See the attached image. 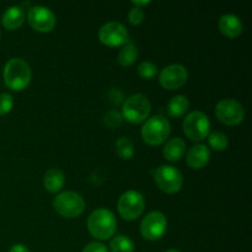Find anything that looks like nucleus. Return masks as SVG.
I'll return each mask as SVG.
<instances>
[{
    "label": "nucleus",
    "mask_w": 252,
    "mask_h": 252,
    "mask_svg": "<svg viewBox=\"0 0 252 252\" xmlns=\"http://www.w3.org/2000/svg\"><path fill=\"white\" fill-rule=\"evenodd\" d=\"M53 207L64 218H76L85 209V201L76 192L65 191L54 198Z\"/></svg>",
    "instance_id": "39448f33"
},
{
    "label": "nucleus",
    "mask_w": 252,
    "mask_h": 252,
    "mask_svg": "<svg viewBox=\"0 0 252 252\" xmlns=\"http://www.w3.org/2000/svg\"><path fill=\"white\" fill-rule=\"evenodd\" d=\"M138 58V49L133 42L128 41L118 53V63L123 66H130Z\"/></svg>",
    "instance_id": "aec40b11"
},
{
    "label": "nucleus",
    "mask_w": 252,
    "mask_h": 252,
    "mask_svg": "<svg viewBox=\"0 0 252 252\" xmlns=\"http://www.w3.org/2000/svg\"><path fill=\"white\" fill-rule=\"evenodd\" d=\"M83 252H108L107 248L101 243H90L84 248Z\"/></svg>",
    "instance_id": "cd10ccee"
},
{
    "label": "nucleus",
    "mask_w": 252,
    "mask_h": 252,
    "mask_svg": "<svg viewBox=\"0 0 252 252\" xmlns=\"http://www.w3.org/2000/svg\"><path fill=\"white\" fill-rule=\"evenodd\" d=\"M9 252H31L29 250V248L25 245H22V244H15V245L11 246V249H10Z\"/></svg>",
    "instance_id": "c85d7f7f"
},
{
    "label": "nucleus",
    "mask_w": 252,
    "mask_h": 252,
    "mask_svg": "<svg viewBox=\"0 0 252 252\" xmlns=\"http://www.w3.org/2000/svg\"><path fill=\"white\" fill-rule=\"evenodd\" d=\"M98 39L101 43L108 47L125 46L129 41V34H128L125 25H122L121 22L111 21L100 27Z\"/></svg>",
    "instance_id": "9d476101"
},
{
    "label": "nucleus",
    "mask_w": 252,
    "mask_h": 252,
    "mask_svg": "<svg viewBox=\"0 0 252 252\" xmlns=\"http://www.w3.org/2000/svg\"><path fill=\"white\" fill-rule=\"evenodd\" d=\"M182 127L189 139L193 142H201L209 135L211 122L206 113L201 111H193L186 116Z\"/></svg>",
    "instance_id": "423d86ee"
},
{
    "label": "nucleus",
    "mask_w": 252,
    "mask_h": 252,
    "mask_svg": "<svg viewBox=\"0 0 252 252\" xmlns=\"http://www.w3.org/2000/svg\"><path fill=\"white\" fill-rule=\"evenodd\" d=\"M155 184L165 193H176L181 189L184 184V177L181 172L170 165H161L154 172Z\"/></svg>",
    "instance_id": "6e6552de"
},
{
    "label": "nucleus",
    "mask_w": 252,
    "mask_h": 252,
    "mask_svg": "<svg viewBox=\"0 0 252 252\" xmlns=\"http://www.w3.org/2000/svg\"><path fill=\"white\" fill-rule=\"evenodd\" d=\"M122 115L120 112H117V111H108L105 115L103 121H105V125L107 127L117 128L121 125V122H122Z\"/></svg>",
    "instance_id": "393cba45"
},
{
    "label": "nucleus",
    "mask_w": 252,
    "mask_h": 252,
    "mask_svg": "<svg viewBox=\"0 0 252 252\" xmlns=\"http://www.w3.org/2000/svg\"><path fill=\"white\" fill-rule=\"evenodd\" d=\"M148 4H150V1H133L134 7H139V9H142V6H145Z\"/></svg>",
    "instance_id": "c756f323"
},
{
    "label": "nucleus",
    "mask_w": 252,
    "mask_h": 252,
    "mask_svg": "<svg viewBox=\"0 0 252 252\" xmlns=\"http://www.w3.org/2000/svg\"><path fill=\"white\" fill-rule=\"evenodd\" d=\"M166 252H180V251H177V250H167Z\"/></svg>",
    "instance_id": "7c9ffc66"
},
{
    "label": "nucleus",
    "mask_w": 252,
    "mask_h": 252,
    "mask_svg": "<svg viewBox=\"0 0 252 252\" xmlns=\"http://www.w3.org/2000/svg\"><path fill=\"white\" fill-rule=\"evenodd\" d=\"M150 111H152V105L147 96L142 94H135V95L129 96L123 103L122 117L128 122L138 125L148 120Z\"/></svg>",
    "instance_id": "20e7f679"
},
{
    "label": "nucleus",
    "mask_w": 252,
    "mask_h": 252,
    "mask_svg": "<svg viewBox=\"0 0 252 252\" xmlns=\"http://www.w3.org/2000/svg\"><path fill=\"white\" fill-rule=\"evenodd\" d=\"M208 143L209 145H211L212 149L217 150V152H223V150H225L229 145L228 137H226L223 132L209 133Z\"/></svg>",
    "instance_id": "5701e85b"
},
{
    "label": "nucleus",
    "mask_w": 252,
    "mask_h": 252,
    "mask_svg": "<svg viewBox=\"0 0 252 252\" xmlns=\"http://www.w3.org/2000/svg\"><path fill=\"white\" fill-rule=\"evenodd\" d=\"M166 228V217L161 212H152L143 218L140 223V234L147 240L155 241L165 235Z\"/></svg>",
    "instance_id": "1a4fd4ad"
},
{
    "label": "nucleus",
    "mask_w": 252,
    "mask_h": 252,
    "mask_svg": "<svg viewBox=\"0 0 252 252\" xmlns=\"http://www.w3.org/2000/svg\"><path fill=\"white\" fill-rule=\"evenodd\" d=\"M138 74L140 78L149 80L158 74V66L152 62H142L138 66Z\"/></svg>",
    "instance_id": "b1692460"
},
{
    "label": "nucleus",
    "mask_w": 252,
    "mask_h": 252,
    "mask_svg": "<svg viewBox=\"0 0 252 252\" xmlns=\"http://www.w3.org/2000/svg\"><path fill=\"white\" fill-rule=\"evenodd\" d=\"M216 115L221 123L226 126H236L241 123L245 117V110L238 101L225 98L217 103Z\"/></svg>",
    "instance_id": "9b49d317"
},
{
    "label": "nucleus",
    "mask_w": 252,
    "mask_h": 252,
    "mask_svg": "<svg viewBox=\"0 0 252 252\" xmlns=\"http://www.w3.org/2000/svg\"><path fill=\"white\" fill-rule=\"evenodd\" d=\"M14 98L10 94H0V116H4L11 111Z\"/></svg>",
    "instance_id": "a878e982"
},
{
    "label": "nucleus",
    "mask_w": 252,
    "mask_h": 252,
    "mask_svg": "<svg viewBox=\"0 0 252 252\" xmlns=\"http://www.w3.org/2000/svg\"><path fill=\"white\" fill-rule=\"evenodd\" d=\"M219 30L224 36L229 38H236L243 33V22L236 15L225 14L219 20Z\"/></svg>",
    "instance_id": "2eb2a0df"
},
{
    "label": "nucleus",
    "mask_w": 252,
    "mask_h": 252,
    "mask_svg": "<svg viewBox=\"0 0 252 252\" xmlns=\"http://www.w3.org/2000/svg\"><path fill=\"white\" fill-rule=\"evenodd\" d=\"M88 229L94 238L98 240H107L117 229V220L111 211L97 208L89 216Z\"/></svg>",
    "instance_id": "f03ea898"
},
{
    "label": "nucleus",
    "mask_w": 252,
    "mask_h": 252,
    "mask_svg": "<svg viewBox=\"0 0 252 252\" xmlns=\"http://www.w3.org/2000/svg\"><path fill=\"white\" fill-rule=\"evenodd\" d=\"M43 185L51 193H57L64 185V174L59 169H49L43 176Z\"/></svg>",
    "instance_id": "a211bd4d"
},
{
    "label": "nucleus",
    "mask_w": 252,
    "mask_h": 252,
    "mask_svg": "<svg viewBox=\"0 0 252 252\" xmlns=\"http://www.w3.org/2000/svg\"><path fill=\"white\" fill-rule=\"evenodd\" d=\"M186 152V143L181 138H172L164 145L162 154L169 161H179Z\"/></svg>",
    "instance_id": "f3484780"
},
{
    "label": "nucleus",
    "mask_w": 252,
    "mask_h": 252,
    "mask_svg": "<svg viewBox=\"0 0 252 252\" xmlns=\"http://www.w3.org/2000/svg\"><path fill=\"white\" fill-rule=\"evenodd\" d=\"M189 101L185 95H177L167 103V113L171 117H181L189 111Z\"/></svg>",
    "instance_id": "6ab92c4d"
},
{
    "label": "nucleus",
    "mask_w": 252,
    "mask_h": 252,
    "mask_svg": "<svg viewBox=\"0 0 252 252\" xmlns=\"http://www.w3.org/2000/svg\"><path fill=\"white\" fill-rule=\"evenodd\" d=\"M31 68L29 63L21 58H11L4 66L5 85L14 91H21L29 86L31 81Z\"/></svg>",
    "instance_id": "f257e3e1"
},
{
    "label": "nucleus",
    "mask_w": 252,
    "mask_h": 252,
    "mask_svg": "<svg viewBox=\"0 0 252 252\" xmlns=\"http://www.w3.org/2000/svg\"><path fill=\"white\" fill-rule=\"evenodd\" d=\"M118 213L126 220H135L142 216L145 208V201L138 191H127L118 199Z\"/></svg>",
    "instance_id": "0eeeda50"
},
{
    "label": "nucleus",
    "mask_w": 252,
    "mask_h": 252,
    "mask_svg": "<svg viewBox=\"0 0 252 252\" xmlns=\"http://www.w3.org/2000/svg\"><path fill=\"white\" fill-rule=\"evenodd\" d=\"M2 25L7 30H16L25 21V10L21 6H10L4 11L1 17Z\"/></svg>",
    "instance_id": "dca6fc26"
},
{
    "label": "nucleus",
    "mask_w": 252,
    "mask_h": 252,
    "mask_svg": "<svg viewBox=\"0 0 252 252\" xmlns=\"http://www.w3.org/2000/svg\"><path fill=\"white\" fill-rule=\"evenodd\" d=\"M189 79L187 69L181 64H171L161 70L159 81L166 90H176L184 86Z\"/></svg>",
    "instance_id": "ddd939ff"
},
{
    "label": "nucleus",
    "mask_w": 252,
    "mask_h": 252,
    "mask_svg": "<svg viewBox=\"0 0 252 252\" xmlns=\"http://www.w3.org/2000/svg\"><path fill=\"white\" fill-rule=\"evenodd\" d=\"M110 249L112 252H134V243L125 235H118L111 240Z\"/></svg>",
    "instance_id": "4be33fe9"
},
{
    "label": "nucleus",
    "mask_w": 252,
    "mask_h": 252,
    "mask_svg": "<svg viewBox=\"0 0 252 252\" xmlns=\"http://www.w3.org/2000/svg\"><path fill=\"white\" fill-rule=\"evenodd\" d=\"M27 21L30 26L38 32H49L57 24L56 15L46 6H32L27 12Z\"/></svg>",
    "instance_id": "f8f14e48"
},
{
    "label": "nucleus",
    "mask_w": 252,
    "mask_h": 252,
    "mask_svg": "<svg viewBox=\"0 0 252 252\" xmlns=\"http://www.w3.org/2000/svg\"><path fill=\"white\" fill-rule=\"evenodd\" d=\"M128 20L132 25H140L144 20V11L139 7H133L128 14Z\"/></svg>",
    "instance_id": "bb28decb"
},
{
    "label": "nucleus",
    "mask_w": 252,
    "mask_h": 252,
    "mask_svg": "<svg viewBox=\"0 0 252 252\" xmlns=\"http://www.w3.org/2000/svg\"><path fill=\"white\" fill-rule=\"evenodd\" d=\"M211 159V150L204 144H197L189 150L186 157L187 165L192 169H202Z\"/></svg>",
    "instance_id": "4468645a"
},
{
    "label": "nucleus",
    "mask_w": 252,
    "mask_h": 252,
    "mask_svg": "<svg viewBox=\"0 0 252 252\" xmlns=\"http://www.w3.org/2000/svg\"><path fill=\"white\" fill-rule=\"evenodd\" d=\"M171 126L164 116H154L145 121L142 128V138L150 145H160L169 138Z\"/></svg>",
    "instance_id": "7ed1b4c3"
},
{
    "label": "nucleus",
    "mask_w": 252,
    "mask_h": 252,
    "mask_svg": "<svg viewBox=\"0 0 252 252\" xmlns=\"http://www.w3.org/2000/svg\"><path fill=\"white\" fill-rule=\"evenodd\" d=\"M116 152L118 157L123 160H128L134 154V144L132 140L127 137H121L116 142Z\"/></svg>",
    "instance_id": "412c9836"
}]
</instances>
